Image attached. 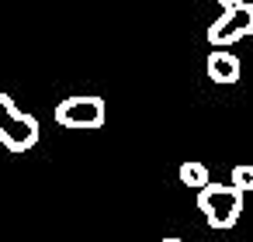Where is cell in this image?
Listing matches in <instances>:
<instances>
[{"label":"cell","mask_w":253,"mask_h":242,"mask_svg":"<svg viewBox=\"0 0 253 242\" xmlns=\"http://www.w3.org/2000/svg\"><path fill=\"white\" fill-rule=\"evenodd\" d=\"M163 242H180V239H177V235H167V239H163Z\"/></svg>","instance_id":"9c48e42d"},{"label":"cell","mask_w":253,"mask_h":242,"mask_svg":"<svg viewBox=\"0 0 253 242\" xmlns=\"http://www.w3.org/2000/svg\"><path fill=\"white\" fill-rule=\"evenodd\" d=\"M243 204L246 194L232 183H208L205 190H198V211L211 228H232L243 214Z\"/></svg>","instance_id":"6da1fadb"},{"label":"cell","mask_w":253,"mask_h":242,"mask_svg":"<svg viewBox=\"0 0 253 242\" xmlns=\"http://www.w3.org/2000/svg\"><path fill=\"white\" fill-rule=\"evenodd\" d=\"M232 187H239L243 194L253 190V163H239V166H232Z\"/></svg>","instance_id":"52a82bcc"},{"label":"cell","mask_w":253,"mask_h":242,"mask_svg":"<svg viewBox=\"0 0 253 242\" xmlns=\"http://www.w3.org/2000/svg\"><path fill=\"white\" fill-rule=\"evenodd\" d=\"M52 118H56V125H63V128L94 132V128H101V125L108 121V104H104V97H97V94H77V97L59 101L56 111H52Z\"/></svg>","instance_id":"3957f363"},{"label":"cell","mask_w":253,"mask_h":242,"mask_svg":"<svg viewBox=\"0 0 253 242\" xmlns=\"http://www.w3.org/2000/svg\"><path fill=\"white\" fill-rule=\"evenodd\" d=\"M177 176H180V183H184V187H191V190H205V187L211 183V176H208V166H205V163H180Z\"/></svg>","instance_id":"8992f818"},{"label":"cell","mask_w":253,"mask_h":242,"mask_svg":"<svg viewBox=\"0 0 253 242\" xmlns=\"http://www.w3.org/2000/svg\"><path fill=\"white\" fill-rule=\"evenodd\" d=\"M215 4H218L222 11H229V7H236V4H243V0H215Z\"/></svg>","instance_id":"ba28073f"},{"label":"cell","mask_w":253,"mask_h":242,"mask_svg":"<svg viewBox=\"0 0 253 242\" xmlns=\"http://www.w3.org/2000/svg\"><path fill=\"white\" fill-rule=\"evenodd\" d=\"M39 118L21 111L7 94H0V145L11 152H28L39 142Z\"/></svg>","instance_id":"7a4b0ae2"},{"label":"cell","mask_w":253,"mask_h":242,"mask_svg":"<svg viewBox=\"0 0 253 242\" xmlns=\"http://www.w3.org/2000/svg\"><path fill=\"white\" fill-rule=\"evenodd\" d=\"M205 73H208V80H211V83H222V87H229V83H239V73H243V66H239V59H236L229 49H215V52H208Z\"/></svg>","instance_id":"5b68a950"},{"label":"cell","mask_w":253,"mask_h":242,"mask_svg":"<svg viewBox=\"0 0 253 242\" xmlns=\"http://www.w3.org/2000/svg\"><path fill=\"white\" fill-rule=\"evenodd\" d=\"M250 35H253V4L250 0L222 11L218 21L208 25V45L211 49H229V45H236V42H243Z\"/></svg>","instance_id":"277c9868"}]
</instances>
